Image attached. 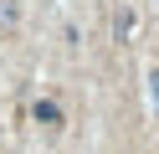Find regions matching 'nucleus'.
Masks as SVG:
<instances>
[{
    "mask_svg": "<svg viewBox=\"0 0 159 154\" xmlns=\"http://www.w3.org/2000/svg\"><path fill=\"white\" fill-rule=\"evenodd\" d=\"M149 92H154V113H159V67L149 72Z\"/></svg>",
    "mask_w": 159,
    "mask_h": 154,
    "instance_id": "obj_3",
    "label": "nucleus"
},
{
    "mask_svg": "<svg viewBox=\"0 0 159 154\" xmlns=\"http://www.w3.org/2000/svg\"><path fill=\"white\" fill-rule=\"evenodd\" d=\"M21 21V0H0V31H16Z\"/></svg>",
    "mask_w": 159,
    "mask_h": 154,
    "instance_id": "obj_2",
    "label": "nucleus"
},
{
    "mask_svg": "<svg viewBox=\"0 0 159 154\" xmlns=\"http://www.w3.org/2000/svg\"><path fill=\"white\" fill-rule=\"evenodd\" d=\"M31 113H36V123H46V128H57V123H62V108H57L52 98H41V103H36Z\"/></svg>",
    "mask_w": 159,
    "mask_h": 154,
    "instance_id": "obj_1",
    "label": "nucleus"
}]
</instances>
